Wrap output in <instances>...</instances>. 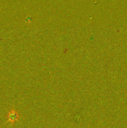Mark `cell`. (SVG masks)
Instances as JSON below:
<instances>
[{
    "label": "cell",
    "mask_w": 127,
    "mask_h": 128,
    "mask_svg": "<svg viewBox=\"0 0 127 128\" xmlns=\"http://www.w3.org/2000/svg\"><path fill=\"white\" fill-rule=\"evenodd\" d=\"M19 119V115L18 112L14 110L11 109L9 110L7 115V122L10 124H13L14 122L17 121Z\"/></svg>",
    "instance_id": "6da1fadb"
}]
</instances>
